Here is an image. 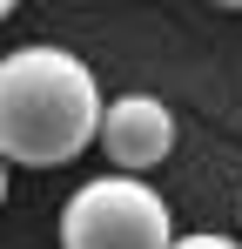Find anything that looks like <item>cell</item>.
<instances>
[{"mask_svg":"<svg viewBox=\"0 0 242 249\" xmlns=\"http://www.w3.org/2000/svg\"><path fill=\"white\" fill-rule=\"evenodd\" d=\"M175 148V115L155 94H121L101 115V155L115 162V175H148L155 162H168Z\"/></svg>","mask_w":242,"mask_h":249,"instance_id":"obj_3","label":"cell"},{"mask_svg":"<svg viewBox=\"0 0 242 249\" xmlns=\"http://www.w3.org/2000/svg\"><path fill=\"white\" fill-rule=\"evenodd\" d=\"M61 249H175L168 202L141 175H94L61 209Z\"/></svg>","mask_w":242,"mask_h":249,"instance_id":"obj_2","label":"cell"},{"mask_svg":"<svg viewBox=\"0 0 242 249\" xmlns=\"http://www.w3.org/2000/svg\"><path fill=\"white\" fill-rule=\"evenodd\" d=\"M208 7H222V14H242V0H208Z\"/></svg>","mask_w":242,"mask_h":249,"instance_id":"obj_6","label":"cell"},{"mask_svg":"<svg viewBox=\"0 0 242 249\" xmlns=\"http://www.w3.org/2000/svg\"><path fill=\"white\" fill-rule=\"evenodd\" d=\"M0 209H7V155H0Z\"/></svg>","mask_w":242,"mask_h":249,"instance_id":"obj_5","label":"cell"},{"mask_svg":"<svg viewBox=\"0 0 242 249\" xmlns=\"http://www.w3.org/2000/svg\"><path fill=\"white\" fill-rule=\"evenodd\" d=\"M14 7H20V0H0V20H7V14H14Z\"/></svg>","mask_w":242,"mask_h":249,"instance_id":"obj_7","label":"cell"},{"mask_svg":"<svg viewBox=\"0 0 242 249\" xmlns=\"http://www.w3.org/2000/svg\"><path fill=\"white\" fill-rule=\"evenodd\" d=\"M101 81L68 47L0 54V155L14 168H61L81 148H101Z\"/></svg>","mask_w":242,"mask_h":249,"instance_id":"obj_1","label":"cell"},{"mask_svg":"<svg viewBox=\"0 0 242 249\" xmlns=\"http://www.w3.org/2000/svg\"><path fill=\"white\" fill-rule=\"evenodd\" d=\"M175 249H242L236 236H215V229H195V236H175Z\"/></svg>","mask_w":242,"mask_h":249,"instance_id":"obj_4","label":"cell"}]
</instances>
